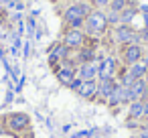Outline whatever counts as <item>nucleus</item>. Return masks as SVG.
Listing matches in <instances>:
<instances>
[{"label": "nucleus", "mask_w": 148, "mask_h": 138, "mask_svg": "<svg viewBox=\"0 0 148 138\" xmlns=\"http://www.w3.org/2000/svg\"><path fill=\"white\" fill-rule=\"evenodd\" d=\"M83 29H85V33H87L89 37H99V35H103L106 29H108V16H106L99 8H97V10H91V12L87 14V19H85Z\"/></svg>", "instance_id": "1"}, {"label": "nucleus", "mask_w": 148, "mask_h": 138, "mask_svg": "<svg viewBox=\"0 0 148 138\" xmlns=\"http://www.w3.org/2000/svg\"><path fill=\"white\" fill-rule=\"evenodd\" d=\"M31 126V118L25 114V112H12L4 118V128L10 132V134H21V132H27Z\"/></svg>", "instance_id": "2"}, {"label": "nucleus", "mask_w": 148, "mask_h": 138, "mask_svg": "<svg viewBox=\"0 0 148 138\" xmlns=\"http://www.w3.org/2000/svg\"><path fill=\"white\" fill-rule=\"evenodd\" d=\"M89 12H91V8H89L85 2H77V4H71V6L63 12V19H65V23L69 25V23H73V21H85Z\"/></svg>", "instance_id": "3"}, {"label": "nucleus", "mask_w": 148, "mask_h": 138, "mask_svg": "<svg viewBox=\"0 0 148 138\" xmlns=\"http://www.w3.org/2000/svg\"><path fill=\"white\" fill-rule=\"evenodd\" d=\"M55 75H57V79H59V83H63V85H69L75 77H77V67L71 63V61H63L59 67H55Z\"/></svg>", "instance_id": "4"}, {"label": "nucleus", "mask_w": 148, "mask_h": 138, "mask_svg": "<svg viewBox=\"0 0 148 138\" xmlns=\"http://www.w3.org/2000/svg\"><path fill=\"white\" fill-rule=\"evenodd\" d=\"M142 57H144V49L138 43H130V45H124L122 47V61L126 63V67L132 65V63L142 61Z\"/></svg>", "instance_id": "5"}, {"label": "nucleus", "mask_w": 148, "mask_h": 138, "mask_svg": "<svg viewBox=\"0 0 148 138\" xmlns=\"http://www.w3.org/2000/svg\"><path fill=\"white\" fill-rule=\"evenodd\" d=\"M63 45L67 49H79L85 45V33L81 29H69L65 31V37H63Z\"/></svg>", "instance_id": "6"}, {"label": "nucleus", "mask_w": 148, "mask_h": 138, "mask_svg": "<svg viewBox=\"0 0 148 138\" xmlns=\"http://www.w3.org/2000/svg\"><path fill=\"white\" fill-rule=\"evenodd\" d=\"M114 35H116V41L124 47V45H130V43H138V35L134 33V29L130 27V25H118L116 27V31H114Z\"/></svg>", "instance_id": "7"}, {"label": "nucleus", "mask_w": 148, "mask_h": 138, "mask_svg": "<svg viewBox=\"0 0 148 138\" xmlns=\"http://www.w3.org/2000/svg\"><path fill=\"white\" fill-rule=\"evenodd\" d=\"M116 67H118V63H116L114 57H106V59H101V61L97 63V77H99V79H114V75H116Z\"/></svg>", "instance_id": "8"}, {"label": "nucleus", "mask_w": 148, "mask_h": 138, "mask_svg": "<svg viewBox=\"0 0 148 138\" xmlns=\"http://www.w3.org/2000/svg\"><path fill=\"white\" fill-rule=\"evenodd\" d=\"M77 93L83 97V100H93L97 97V79H87L81 83V87L77 89Z\"/></svg>", "instance_id": "9"}, {"label": "nucleus", "mask_w": 148, "mask_h": 138, "mask_svg": "<svg viewBox=\"0 0 148 138\" xmlns=\"http://www.w3.org/2000/svg\"><path fill=\"white\" fill-rule=\"evenodd\" d=\"M77 77L83 79V81L95 79V77H97V63H95V61H93V63H81V65L77 67Z\"/></svg>", "instance_id": "10"}, {"label": "nucleus", "mask_w": 148, "mask_h": 138, "mask_svg": "<svg viewBox=\"0 0 148 138\" xmlns=\"http://www.w3.org/2000/svg\"><path fill=\"white\" fill-rule=\"evenodd\" d=\"M116 85H118V81L116 79H99L97 81V97H101L103 102L110 97V93L116 89Z\"/></svg>", "instance_id": "11"}, {"label": "nucleus", "mask_w": 148, "mask_h": 138, "mask_svg": "<svg viewBox=\"0 0 148 138\" xmlns=\"http://www.w3.org/2000/svg\"><path fill=\"white\" fill-rule=\"evenodd\" d=\"M128 120H144V102L136 100L128 104Z\"/></svg>", "instance_id": "12"}, {"label": "nucleus", "mask_w": 148, "mask_h": 138, "mask_svg": "<svg viewBox=\"0 0 148 138\" xmlns=\"http://www.w3.org/2000/svg\"><path fill=\"white\" fill-rule=\"evenodd\" d=\"M67 51H69V49H67V47H65L63 43L55 45V47H53V51L49 53V61H51L53 65H55V63H57L59 59H61V61H65V59H67Z\"/></svg>", "instance_id": "13"}, {"label": "nucleus", "mask_w": 148, "mask_h": 138, "mask_svg": "<svg viewBox=\"0 0 148 138\" xmlns=\"http://www.w3.org/2000/svg\"><path fill=\"white\" fill-rule=\"evenodd\" d=\"M126 71H128L134 79H144V77L148 75V71H146V67H144V63H142V61L128 65V67H126Z\"/></svg>", "instance_id": "14"}, {"label": "nucleus", "mask_w": 148, "mask_h": 138, "mask_svg": "<svg viewBox=\"0 0 148 138\" xmlns=\"http://www.w3.org/2000/svg\"><path fill=\"white\" fill-rule=\"evenodd\" d=\"M77 61H79V65H81V63H93V61H95V49H91V47H81V51H79V55H77Z\"/></svg>", "instance_id": "15"}, {"label": "nucleus", "mask_w": 148, "mask_h": 138, "mask_svg": "<svg viewBox=\"0 0 148 138\" xmlns=\"http://www.w3.org/2000/svg\"><path fill=\"white\" fill-rule=\"evenodd\" d=\"M134 16H136V8H128V6H126V8L120 12V25H130Z\"/></svg>", "instance_id": "16"}, {"label": "nucleus", "mask_w": 148, "mask_h": 138, "mask_svg": "<svg viewBox=\"0 0 148 138\" xmlns=\"http://www.w3.org/2000/svg\"><path fill=\"white\" fill-rule=\"evenodd\" d=\"M128 6V0H110V10L114 12H122Z\"/></svg>", "instance_id": "17"}, {"label": "nucleus", "mask_w": 148, "mask_h": 138, "mask_svg": "<svg viewBox=\"0 0 148 138\" xmlns=\"http://www.w3.org/2000/svg\"><path fill=\"white\" fill-rule=\"evenodd\" d=\"M108 25H120V12L110 10V14H108Z\"/></svg>", "instance_id": "18"}, {"label": "nucleus", "mask_w": 148, "mask_h": 138, "mask_svg": "<svg viewBox=\"0 0 148 138\" xmlns=\"http://www.w3.org/2000/svg\"><path fill=\"white\" fill-rule=\"evenodd\" d=\"M81 83H83V79H79V77H75V79H73V81H71V83H69L67 87H69V89H73V91H77V89L81 87Z\"/></svg>", "instance_id": "19"}, {"label": "nucleus", "mask_w": 148, "mask_h": 138, "mask_svg": "<svg viewBox=\"0 0 148 138\" xmlns=\"http://www.w3.org/2000/svg\"><path fill=\"white\" fill-rule=\"evenodd\" d=\"M138 138H148V124L140 126V130H138Z\"/></svg>", "instance_id": "20"}, {"label": "nucleus", "mask_w": 148, "mask_h": 138, "mask_svg": "<svg viewBox=\"0 0 148 138\" xmlns=\"http://www.w3.org/2000/svg\"><path fill=\"white\" fill-rule=\"evenodd\" d=\"M91 4H95V6H108L110 0H91Z\"/></svg>", "instance_id": "21"}, {"label": "nucleus", "mask_w": 148, "mask_h": 138, "mask_svg": "<svg viewBox=\"0 0 148 138\" xmlns=\"http://www.w3.org/2000/svg\"><path fill=\"white\" fill-rule=\"evenodd\" d=\"M142 63H144V67H146V71H148V53H144V57H142Z\"/></svg>", "instance_id": "22"}, {"label": "nucleus", "mask_w": 148, "mask_h": 138, "mask_svg": "<svg viewBox=\"0 0 148 138\" xmlns=\"http://www.w3.org/2000/svg\"><path fill=\"white\" fill-rule=\"evenodd\" d=\"M144 27H148V12H144Z\"/></svg>", "instance_id": "23"}, {"label": "nucleus", "mask_w": 148, "mask_h": 138, "mask_svg": "<svg viewBox=\"0 0 148 138\" xmlns=\"http://www.w3.org/2000/svg\"><path fill=\"white\" fill-rule=\"evenodd\" d=\"M21 138H35V136H33L31 132H27V134H25V136H21Z\"/></svg>", "instance_id": "24"}, {"label": "nucleus", "mask_w": 148, "mask_h": 138, "mask_svg": "<svg viewBox=\"0 0 148 138\" xmlns=\"http://www.w3.org/2000/svg\"><path fill=\"white\" fill-rule=\"evenodd\" d=\"M144 122H146V124H148V116H144Z\"/></svg>", "instance_id": "25"}, {"label": "nucleus", "mask_w": 148, "mask_h": 138, "mask_svg": "<svg viewBox=\"0 0 148 138\" xmlns=\"http://www.w3.org/2000/svg\"><path fill=\"white\" fill-rule=\"evenodd\" d=\"M128 2H130V4H132V2H136V0H128Z\"/></svg>", "instance_id": "26"}]
</instances>
